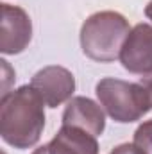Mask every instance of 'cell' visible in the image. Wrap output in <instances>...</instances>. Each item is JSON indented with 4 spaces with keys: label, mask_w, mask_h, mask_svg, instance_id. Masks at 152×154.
<instances>
[{
    "label": "cell",
    "mask_w": 152,
    "mask_h": 154,
    "mask_svg": "<svg viewBox=\"0 0 152 154\" xmlns=\"http://www.w3.org/2000/svg\"><path fill=\"white\" fill-rule=\"evenodd\" d=\"M45 102L29 84L7 91L0 100V136L14 149L34 147L45 127Z\"/></svg>",
    "instance_id": "6da1fadb"
},
{
    "label": "cell",
    "mask_w": 152,
    "mask_h": 154,
    "mask_svg": "<svg viewBox=\"0 0 152 154\" xmlns=\"http://www.w3.org/2000/svg\"><path fill=\"white\" fill-rule=\"evenodd\" d=\"M129 32L131 27L123 14L116 11H100L82 23L81 48L86 57L97 63H111L120 59Z\"/></svg>",
    "instance_id": "7a4b0ae2"
},
{
    "label": "cell",
    "mask_w": 152,
    "mask_h": 154,
    "mask_svg": "<svg viewBox=\"0 0 152 154\" xmlns=\"http://www.w3.org/2000/svg\"><path fill=\"white\" fill-rule=\"evenodd\" d=\"M95 93L106 113L120 124L136 122L152 108L147 90L140 82L104 77L97 82Z\"/></svg>",
    "instance_id": "3957f363"
},
{
    "label": "cell",
    "mask_w": 152,
    "mask_h": 154,
    "mask_svg": "<svg viewBox=\"0 0 152 154\" xmlns=\"http://www.w3.org/2000/svg\"><path fill=\"white\" fill-rule=\"evenodd\" d=\"M2 5V23H0V52L14 56L23 52L32 38L31 16L18 5Z\"/></svg>",
    "instance_id": "277c9868"
},
{
    "label": "cell",
    "mask_w": 152,
    "mask_h": 154,
    "mask_svg": "<svg viewBox=\"0 0 152 154\" xmlns=\"http://www.w3.org/2000/svg\"><path fill=\"white\" fill-rule=\"evenodd\" d=\"M31 86L39 93L48 108H57L70 100L75 91V77L65 66H45L34 74Z\"/></svg>",
    "instance_id": "5b68a950"
},
{
    "label": "cell",
    "mask_w": 152,
    "mask_h": 154,
    "mask_svg": "<svg viewBox=\"0 0 152 154\" xmlns=\"http://www.w3.org/2000/svg\"><path fill=\"white\" fill-rule=\"evenodd\" d=\"M122 66L136 75L152 74V25L138 23L131 29L120 52Z\"/></svg>",
    "instance_id": "8992f818"
},
{
    "label": "cell",
    "mask_w": 152,
    "mask_h": 154,
    "mask_svg": "<svg viewBox=\"0 0 152 154\" xmlns=\"http://www.w3.org/2000/svg\"><path fill=\"white\" fill-rule=\"evenodd\" d=\"M63 125H74L93 136H100L106 127V115L102 106L95 100L88 97H72L63 113Z\"/></svg>",
    "instance_id": "52a82bcc"
},
{
    "label": "cell",
    "mask_w": 152,
    "mask_h": 154,
    "mask_svg": "<svg viewBox=\"0 0 152 154\" xmlns=\"http://www.w3.org/2000/svg\"><path fill=\"white\" fill-rule=\"evenodd\" d=\"M48 154H99L97 136L74 125H63L47 145Z\"/></svg>",
    "instance_id": "ba28073f"
},
{
    "label": "cell",
    "mask_w": 152,
    "mask_h": 154,
    "mask_svg": "<svg viewBox=\"0 0 152 154\" xmlns=\"http://www.w3.org/2000/svg\"><path fill=\"white\" fill-rule=\"evenodd\" d=\"M132 143H134L143 154H152V120L143 122V124L134 131V140H132Z\"/></svg>",
    "instance_id": "9c48e42d"
},
{
    "label": "cell",
    "mask_w": 152,
    "mask_h": 154,
    "mask_svg": "<svg viewBox=\"0 0 152 154\" xmlns=\"http://www.w3.org/2000/svg\"><path fill=\"white\" fill-rule=\"evenodd\" d=\"M109 154H143L134 143H122L118 147H114Z\"/></svg>",
    "instance_id": "30bf717a"
},
{
    "label": "cell",
    "mask_w": 152,
    "mask_h": 154,
    "mask_svg": "<svg viewBox=\"0 0 152 154\" xmlns=\"http://www.w3.org/2000/svg\"><path fill=\"white\" fill-rule=\"evenodd\" d=\"M145 90H147V95H149V100H150V106H152V74L150 75H145L140 82Z\"/></svg>",
    "instance_id": "8fae6325"
},
{
    "label": "cell",
    "mask_w": 152,
    "mask_h": 154,
    "mask_svg": "<svg viewBox=\"0 0 152 154\" xmlns=\"http://www.w3.org/2000/svg\"><path fill=\"white\" fill-rule=\"evenodd\" d=\"M145 14H147V18L152 22V0L147 4V7H145Z\"/></svg>",
    "instance_id": "7c38bea8"
},
{
    "label": "cell",
    "mask_w": 152,
    "mask_h": 154,
    "mask_svg": "<svg viewBox=\"0 0 152 154\" xmlns=\"http://www.w3.org/2000/svg\"><path fill=\"white\" fill-rule=\"evenodd\" d=\"M32 154H48V149H47V145H43V147H39V149H36Z\"/></svg>",
    "instance_id": "4fadbf2b"
}]
</instances>
